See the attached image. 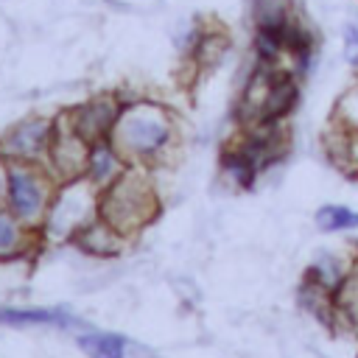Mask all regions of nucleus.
<instances>
[{
	"label": "nucleus",
	"instance_id": "nucleus-1",
	"mask_svg": "<svg viewBox=\"0 0 358 358\" xmlns=\"http://www.w3.org/2000/svg\"><path fill=\"white\" fill-rule=\"evenodd\" d=\"M299 103V78L288 67L255 64L241 95V120L252 126L282 123Z\"/></svg>",
	"mask_w": 358,
	"mask_h": 358
},
{
	"label": "nucleus",
	"instance_id": "nucleus-2",
	"mask_svg": "<svg viewBox=\"0 0 358 358\" xmlns=\"http://www.w3.org/2000/svg\"><path fill=\"white\" fill-rule=\"evenodd\" d=\"M154 215H157V196L140 173L123 171L98 193V218H103L123 238L145 227Z\"/></svg>",
	"mask_w": 358,
	"mask_h": 358
},
{
	"label": "nucleus",
	"instance_id": "nucleus-3",
	"mask_svg": "<svg viewBox=\"0 0 358 358\" xmlns=\"http://www.w3.org/2000/svg\"><path fill=\"white\" fill-rule=\"evenodd\" d=\"M173 140V126L165 109L154 103H131L120 109L112 131V143L131 159H154Z\"/></svg>",
	"mask_w": 358,
	"mask_h": 358
},
{
	"label": "nucleus",
	"instance_id": "nucleus-4",
	"mask_svg": "<svg viewBox=\"0 0 358 358\" xmlns=\"http://www.w3.org/2000/svg\"><path fill=\"white\" fill-rule=\"evenodd\" d=\"M6 210L22 224L34 227L50 207V185L31 162H8L6 171Z\"/></svg>",
	"mask_w": 358,
	"mask_h": 358
},
{
	"label": "nucleus",
	"instance_id": "nucleus-5",
	"mask_svg": "<svg viewBox=\"0 0 358 358\" xmlns=\"http://www.w3.org/2000/svg\"><path fill=\"white\" fill-rule=\"evenodd\" d=\"M95 185L84 176L67 179V185L50 199L48 207V229L62 238H73L81 227H87L92 218H98V196Z\"/></svg>",
	"mask_w": 358,
	"mask_h": 358
},
{
	"label": "nucleus",
	"instance_id": "nucleus-6",
	"mask_svg": "<svg viewBox=\"0 0 358 358\" xmlns=\"http://www.w3.org/2000/svg\"><path fill=\"white\" fill-rule=\"evenodd\" d=\"M53 129H56V120L39 117V115L14 123L0 137V157L6 162H31V165H36L42 157H48Z\"/></svg>",
	"mask_w": 358,
	"mask_h": 358
},
{
	"label": "nucleus",
	"instance_id": "nucleus-7",
	"mask_svg": "<svg viewBox=\"0 0 358 358\" xmlns=\"http://www.w3.org/2000/svg\"><path fill=\"white\" fill-rule=\"evenodd\" d=\"M120 103L112 101V98H92L81 106H76L73 112H67V123L87 140V143H98V140H106L112 137L115 131V123L120 117Z\"/></svg>",
	"mask_w": 358,
	"mask_h": 358
},
{
	"label": "nucleus",
	"instance_id": "nucleus-8",
	"mask_svg": "<svg viewBox=\"0 0 358 358\" xmlns=\"http://www.w3.org/2000/svg\"><path fill=\"white\" fill-rule=\"evenodd\" d=\"M117 173H123V154L117 151V145L112 143V137L98 140V143H90L84 179L92 182V185L101 190V187H106Z\"/></svg>",
	"mask_w": 358,
	"mask_h": 358
},
{
	"label": "nucleus",
	"instance_id": "nucleus-9",
	"mask_svg": "<svg viewBox=\"0 0 358 358\" xmlns=\"http://www.w3.org/2000/svg\"><path fill=\"white\" fill-rule=\"evenodd\" d=\"M76 246H81L90 255H115L123 246V235L117 229H112L103 218H92L87 227H81L73 235Z\"/></svg>",
	"mask_w": 358,
	"mask_h": 358
},
{
	"label": "nucleus",
	"instance_id": "nucleus-10",
	"mask_svg": "<svg viewBox=\"0 0 358 358\" xmlns=\"http://www.w3.org/2000/svg\"><path fill=\"white\" fill-rule=\"evenodd\" d=\"M0 322H6V324H56V327L76 324V319L70 313L56 310V308H3Z\"/></svg>",
	"mask_w": 358,
	"mask_h": 358
},
{
	"label": "nucleus",
	"instance_id": "nucleus-11",
	"mask_svg": "<svg viewBox=\"0 0 358 358\" xmlns=\"http://www.w3.org/2000/svg\"><path fill=\"white\" fill-rule=\"evenodd\" d=\"M221 168H224L227 179H229L235 187H252V185L257 182V176H260V168L252 162V157H249L241 145L224 151V157H221Z\"/></svg>",
	"mask_w": 358,
	"mask_h": 358
},
{
	"label": "nucleus",
	"instance_id": "nucleus-12",
	"mask_svg": "<svg viewBox=\"0 0 358 358\" xmlns=\"http://www.w3.org/2000/svg\"><path fill=\"white\" fill-rule=\"evenodd\" d=\"M28 224H22L17 215H11L6 207H0V260L17 257L25 249V232Z\"/></svg>",
	"mask_w": 358,
	"mask_h": 358
},
{
	"label": "nucleus",
	"instance_id": "nucleus-13",
	"mask_svg": "<svg viewBox=\"0 0 358 358\" xmlns=\"http://www.w3.org/2000/svg\"><path fill=\"white\" fill-rule=\"evenodd\" d=\"M78 347L90 358H123L126 341L115 333H87L78 338Z\"/></svg>",
	"mask_w": 358,
	"mask_h": 358
},
{
	"label": "nucleus",
	"instance_id": "nucleus-14",
	"mask_svg": "<svg viewBox=\"0 0 358 358\" xmlns=\"http://www.w3.org/2000/svg\"><path fill=\"white\" fill-rule=\"evenodd\" d=\"M316 227L324 232H344L358 227V213L344 204H324L316 210Z\"/></svg>",
	"mask_w": 358,
	"mask_h": 358
},
{
	"label": "nucleus",
	"instance_id": "nucleus-15",
	"mask_svg": "<svg viewBox=\"0 0 358 358\" xmlns=\"http://www.w3.org/2000/svg\"><path fill=\"white\" fill-rule=\"evenodd\" d=\"M341 42H344V59L352 70H358V22H347L341 31Z\"/></svg>",
	"mask_w": 358,
	"mask_h": 358
},
{
	"label": "nucleus",
	"instance_id": "nucleus-16",
	"mask_svg": "<svg viewBox=\"0 0 358 358\" xmlns=\"http://www.w3.org/2000/svg\"><path fill=\"white\" fill-rule=\"evenodd\" d=\"M344 115L358 126V87L344 98Z\"/></svg>",
	"mask_w": 358,
	"mask_h": 358
},
{
	"label": "nucleus",
	"instance_id": "nucleus-17",
	"mask_svg": "<svg viewBox=\"0 0 358 358\" xmlns=\"http://www.w3.org/2000/svg\"><path fill=\"white\" fill-rule=\"evenodd\" d=\"M3 187H6V176H0V196H3Z\"/></svg>",
	"mask_w": 358,
	"mask_h": 358
}]
</instances>
